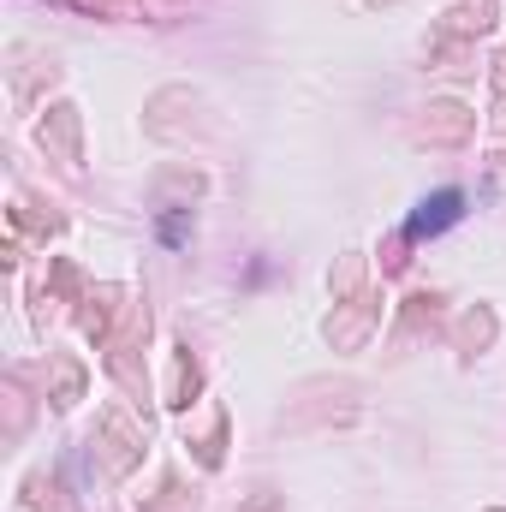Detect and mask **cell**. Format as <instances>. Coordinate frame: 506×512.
Here are the masks:
<instances>
[{"label":"cell","instance_id":"1","mask_svg":"<svg viewBox=\"0 0 506 512\" xmlns=\"http://www.w3.org/2000/svg\"><path fill=\"white\" fill-rule=\"evenodd\" d=\"M143 447H149V423H137L126 405H102L90 441H84V459H90V477L96 483H126L131 471L143 465Z\"/></svg>","mask_w":506,"mask_h":512},{"label":"cell","instance_id":"2","mask_svg":"<svg viewBox=\"0 0 506 512\" xmlns=\"http://www.w3.org/2000/svg\"><path fill=\"white\" fill-rule=\"evenodd\" d=\"M376 328H381V292H376V286H364V292L340 298V304L328 310V322H322L328 346H334V352H346V358H352V352H364Z\"/></svg>","mask_w":506,"mask_h":512},{"label":"cell","instance_id":"3","mask_svg":"<svg viewBox=\"0 0 506 512\" xmlns=\"http://www.w3.org/2000/svg\"><path fill=\"white\" fill-rule=\"evenodd\" d=\"M471 131H477V114H471L465 102L435 96V102L417 108V120H411V143H417V149H459V143H471Z\"/></svg>","mask_w":506,"mask_h":512},{"label":"cell","instance_id":"4","mask_svg":"<svg viewBox=\"0 0 506 512\" xmlns=\"http://www.w3.org/2000/svg\"><path fill=\"white\" fill-rule=\"evenodd\" d=\"M36 143L60 161V167H84V108L78 102H48L36 120Z\"/></svg>","mask_w":506,"mask_h":512},{"label":"cell","instance_id":"5","mask_svg":"<svg viewBox=\"0 0 506 512\" xmlns=\"http://www.w3.org/2000/svg\"><path fill=\"white\" fill-rule=\"evenodd\" d=\"M6 78H12V102H18V108H36V96L60 84V60H54L48 48L18 42V48H12V66H6Z\"/></svg>","mask_w":506,"mask_h":512},{"label":"cell","instance_id":"6","mask_svg":"<svg viewBox=\"0 0 506 512\" xmlns=\"http://www.w3.org/2000/svg\"><path fill=\"white\" fill-rule=\"evenodd\" d=\"M120 316H126V286H114V280H102V286H90V292L78 298V328H84L96 346L114 340Z\"/></svg>","mask_w":506,"mask_h":512},{"label":"cell","instance_id":"7","mask_svg":"<svg viewBox=\"0 0 506 512\" xmlns=\"http://www.w3.org/2000/svg\"><path fill=\"white\" fill-rule=\"evenodd\" d=\"M495 334H501V322H495V310L489 304H471L459 322H453V352L471 364V358H483L489 346H495Z\"/></svg>","mask_w":506,"mask_h":512},{"label":"cell","instance_id":"8","mask_svg":"<svg viewBox=\"0 0 506 512\" xmlns=\"http://www.w3.org/2000/svg\"><path fill=\"white\" fill-rule=\"evenodd\" d=\"M495 24H501V6L495 0H459L441 18V42H471V36H489Z\"/></svg>","mask_w":506,"mask_h":512},{"label":"cell","instance_id":"9","mask_svg":"<svg viewBox=\"0 0 506 512\" xmlns=\"http://www.w3.org/2000/svg\"><path fill=\"white\" fill-rule=\"evenodd\" d=\"M459 215H465V197H459V191H435V197L417 203V215H411L405 233H411V239H435V233H447Z\"/></svg>","mask_w":506,"mask_h":512},{"label":"cell","instance_id":"10","mask_svg":"<svg viewBox=\"0 0 506 512\" xmlns=\"http://www.w3.org/2000/svg\"><path fill=\"white\" fill-rule=\"evenodd\" d=\"M84 393H90V370H84L72 352H54V358H48V399H54L60 411H72Z\"/></svg>","mask_w":506,"mask_h":512},{"label":"cell","instance_id":"11","mask_svg":"<svg viewBox=\"0 0 506 512\" xmlns=\"http://www.w3.org/2000/svg\"><path fill=\"white\" fill-rule=\"evenodd\" d=\"M24 512H78L60 471H30L24 477Z\"/></svg>","mask_w":506,"mask_h":512},{"label":"cell","instance_id":"12","mask_svg":"<svg viewBox=\"0 0 506 512\" xmlns=\"http://www.w3.org/2000/svg\"><path fill=\"white\" fill-rule=\"evenodd\" d=\"M203 393V364L191 358V346H173V376H167V411H191Z\"/></svg>","mask_w":506,"mask_h":512},{"label":"cell","instance_id":"13","mask_svg":"<svg viewBox=\"0 0 506 512\" xmlns=\"http://www.w3.org/2000/svg\"><path fill=\"white\" fill-rule=\"evenodd\" d=\"M66 221L48 209V203H36L30 191H18V203H12V233H30V239H54Z\"/></svg>","mask_w":506,"mask_h":512},{"label":"cell","instance_id":"14","mask_svg":"<svg viewBox=\"0 0 506 512\" xmlns=\"http://www.w3.org/2000/svg\"><path fill=\"white\" fill-rule=\"evenodd\" d=\"M197 507V495L185 489V477H161V489H155V501H137V512H191Z\"/></svg>","mask_w":506,"mask_h":512},{"label":"cell","instance_id":"15","mask_svg":"<svg viewBox=\"0 0 506 512\" xmlns=\"http://www.w3.org/2000/svg\"><path fill=\"white\" fill-rule=\"evenodd\" d=\"M435 322H441V298H435V292H411L399 328H405V334H423V328H435Z\"/></svg>","mask_w":506,"mask_h":512},{"label":"cell","instance_id":"16","mask_svg":"<svg viewBox=\"0 0 506 512\" xmlns=\"http://www.w3.org/2000/svg\"><path fill=\"white\" fill-rule=\"evenodd\" d=\"M328 292H334V304L340 298H352V292H364V256L346 251L340 262H334V274H328Z\"/></svg>","mask_w":506,"mask_h":512},{"label":"cell","instance_id":"17","mask_svg":"<svg viewBox=\"0 0 506 512\" xmlns=\"http://www.w3.org/2000/svg\"><path fill=\"white\" fill-rule=\"evenodd\" d=\"M191 447H197V465L203 471H221V459H227V411H215V429L203 441H191Z\"/></svg>","mask_w":506,"mask_h":512},{"label":"cell","instance_id":"18","mask_svg":"<svg viewBox=\"0 0 506 512\" xmlns=\"http://www.w3.org/2000/svg\"><path fill=\"white\" fill-rule=\"evenodd\" d=\"M405 245H411V233H393V239H387V245H381V256H387V262H381V268H387V274H399V268H405V262H411V256H405Z\"/></svg>","mask_w":506,"mask_h":512},{"label":"cell","instance_id":"19","mask_svg":"<svg viewBox=\"0 0 506 512\" xmlns=\"http://www.w3.org/2000/svg\"><path fill=\"white\" fill-rule=\"evenodd\" d=\"M239 512H292V507H286V495H274V489H256V495H251Z\"/></svg>","mask_w":506,"mask_h":512},{"label":"cell","instance_id":"20","mask_svg":"<svg viewBox=\"0 0 506 512\" xmlns=\"http://www.w3.org/2000/svg\"><path fill=\"white\" fill-rule=\"evenodd\" d=\"M489 84H495V96L506 102V48L495 54V60H489Z\"/></svg>","mask_w":506,"mask_h":512},{"label":"cell","instance_id":"21","mask_svg":"<svg viewBox=\"0 0 506 512\" xmlns=\"http://www.w3.org/2000/svg\"><path fill=\"white\" fill-rule=\"evenodd\" d=\"M489 512H501V507H489Z\"/></svg>","mask_w":506,"mask_h":512},{"label":"cell","instance_id":"22","mask_svg":"<svg viewBox=\"0 0 506 512\" xmlns=\"http://www.w3.org/2000/svg\"><path fill=\"white\" fill-rule=\"evenodd\" d=\"M501 161H506V155H501Z\"/></svg>","mask_w":506,"mask_h":512}]
</instances>
